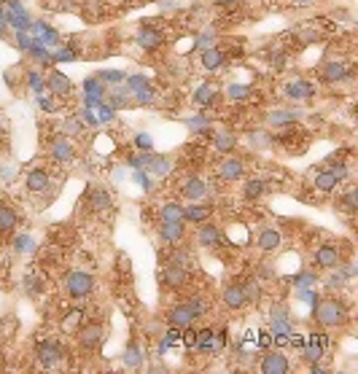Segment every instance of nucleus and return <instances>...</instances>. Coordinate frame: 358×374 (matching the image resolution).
<instances>
[{"label": "nucleus", "mask_w": 358, "mask_h": 374, "mask_svg": "<svg viewBox=\"0 0 358 374\" xmlns=\"http://www.w3.org/2000/svg\"><path fill=\"white\" fill-rule=\"evenodd\" d=\"M189 280H191V272H189L186 267H178V264H170V267H164V272H162V286H164L167 291H180V288H186Z\"/></svg>", "instance_id": "0eeeda50"}, {"label": "nucleus", "mask_w": 358, "mask_h": 374, "mask_svg": "<svg viewBox=\"0 0 358 374\" xmlns=\"http://www.w3.org/2000/svg\"><path fill=\"white\" fill-rule=\"evenodd\" d=\"M285 95L294 97V100H305V97H312V95H315V86L307 84V81H294V84L285 86Z\"/></svg>", "instance_id": "393cba45"}, {"label": "nucleus", "mask_w": 358, "mask_h": 374, "mask_svg": "<svg viewBox=\"0 0 358 374\" xmlns=\"http://www.w3.org/2000/svg\"><path fill=\"white\" fill-rule=\"evenodd\" d=\"M339 205L353 216L358 210V191L356 189H348V191H342V197H339Z\"/></svg>", "instance_id": "c756f323"}, {"label": "nucleus", "mask_w": 358, "mask_h": 374, "mask_svg": "<svg viewBox=\"0 0 358 374\" xmlns=\"http://www.w3.org/2000/svg\"><path fill=\"white\" fill-rule=\"evenodd\" d=\"M138 44L146 51H153L164 44V35H162L159 30H153V27H143V30L138 32Z\"/></svg>", "instance_id": "412c9836"}, {"label": "nucleus", "mask_w": 358, "mask_h": 374, "mask_svg": "<svg viewBox=\"0 0 358 374\" xmlns=\"http://www.w3.org/2000/svg\"><path fill=\"white\" fill-rule=\"evenodd\" d=\"M173 264H178V267H191V253H183V250H178L176 253V259H173Z\"/></svg>", "instance_id": "c9c22d12"}, {"label": "nucleus", "mask_w": 358, "mask_h": 374, "mask_svg": "<svg viewBox=\"0 0 358 374\" xmlns=\"http://www.w3.org/2000/svg\"><path fill=\"white\" fill-rule=\"evenodd\" d=\"M288 358L283 355V353H267L264 358H261V364H258V372L261 374H285L288 372Z\"/></svg>", "instance_id": "2eb2a0df"}, {"label": "nucleus", "mask_w": 358, "mask_h": 374, "mask_svg": "<svg viewBox=\"0 0 358 374\" xmlns=\"http://www.w3.org/2000/svg\"><path fill=\"white\" fill-rule=\"evenodd\" d=\"M350 75V65L345 62V59H332V62H326L323 68H321V78L326 81V84H337V81H345Z\"/></svg>", "instance_id": "4468645a"}, {"label": "nucleus", "mask_w": 358, "mask_h": 374, "mask_svg": "<svg viewBox=\"0 0 358 374\" xmlns=\"http://www.w3.org/2000/svg\"><path fill=\"white\" fill-rule=\"evenodd\" d=\"M315 315V324L321 328H342L348 324V301L339 299V297H329V299H321L312 310Z\"/></svg>", "instance_id": "f257e3e1"}, {"label": "nucleus", "mask_w": 358, "mask_h": 374, "mask_svg": "<svg viewBox=\"0 0 358 374\" xmlns=\"http://www.w3.org/2000/svg\"><path fill=\"white\" fill-rule=\"evenodd\" d=\"M210 216H213V207L205 205V202H189L183 207V221L186 224H205Z\"/></svg>", "instance_id": "dca6fc26"}, {"label": "nucleus", "mask_w": 358, "mask_h": 374, "mask_svg": "<svg viewBox=\"0 0 358 374\" xmlns=\"http://www.w3.org/2000/svg\"><path fill=\"white\" fill-rule=\"evenodd\" d=\"M224 304L229 307V310H243V307H248V297H245V286L243 283H229L227 288H224Z\"/></svg>", "instance_id": "ddd939ff"}, {"label": "nucleus", "mask_w": 358, "mask_h": 374, "mask_svg": "<svg viewBox=\"0 0 358 374\" xmlns=\"http://www.w3.org/2000/svg\"><path fill=\"white\" fill-rule=\"evenodd\" d=\"M105 337L102 324H81L76 328V342L81 350H97Z\"/></svg>", "instance_id": "39448f33"}, {"label": "nucleus", "mask_w": 358, "mask_h": 374, "mask_svg": "<svg viewBox=\"0 0 358 374\" xmlns=\"http://www.w3.org/2000/svg\"><path fill=\"white\" fill-rule=\"evenodd\" d=\"M81 324H84V312H81V310H70V312L62 318V328H65V331H76Z\"/></svg>", "instance_id": "7c9ffc66"}, {"label": "nucleus", "mask_w": 358, "mask_h": 374, "mask_svg": "<svg viewBox=\"0 0 358 374\" xmlns=\"http://www.w3.org/2000/svg\"><path fill=\"white\" fill-rule=\"evenodd\" d=\"M197 243L202 245V248H218V245H224V234H221V229L216 224H200L197 229Z\"/></svg>", "instance_id": "f8f14e48"}, {"label": "nucleus", "mask_w": 358, "mask_h": 374, "mask_svg": "<svg viewBox=\"0 0 358 374\" xmlns=\"http://www.w3.org/2000/svg\"><path fill=\"white\" fill-rule=\"evenodd\" d=\"M218 178L227 180V183L243 180V178H245V165H243V159H237V156H224V159L218 162Z\"/></svg>", "instance_id": "1a4fd4ad"}, {"label": "nucleus", "mask_w": 358, "mask_h": 374, "mask_svg": "<svg viewBox=\"0 0 358 374\" xmlns=\"http://www.w3.org/2000/svg\"><path fill=\"white\" fill-rule=\"evenodd\" d=\"M89 202H92V210H108L111 207V191L102 189V186H95V189H89Z\"/></svg>", "instance_id": "a878e982"}, {"label": "nucleus", "mask_w": 358, "mask_h": 374, "mask_svg": "<svg viewBox=\"0 0 358 374\" xmlns=\"http://www.w3.org/2000/svg\"><path fill=\"white\" fill-rule=\"evenodd\" d=\"M159 218H162V221H183V205L167 202V205L159 210ZM183 224H186V221H183Z\"/></svg>", "instance_id": "cd10ccee"}, {"label": "nucleus", "mask_w": 358, "mask_h": 374, "mask_svg": "<svg viewBox=\"0 0 358 374\" xmlns=\"http://www.w3.org/2000/svg\"><path fill=\"white\" fill-rule=\"evenodd\" d=\"M46 86H49L57 97H68V95L73 92V84H70V81H68L62 73H57V71H54V73H49V78H46Z\"/></svg>", "instance_id": "4be33fe9"}, {"label": "nucleus", "mask_w": 358, "mask_h": 374, "mask_svg": "<svg viewBox=\"0 0 358 374\" xmlns=\"http://www.w3.org/2000/svg\"><path fill=\"white\" fill-rule=\"evenodd\" d=\"M312 264L318 270H337L342 264V253H339V248H334V245H321V248H315V253H312Z\"/></svg>", "instance_id": "6e6552de"}, {"label": "nucleus", "mask_w": 358, "mask_h": 374, "mask_svg": "<svg viewBox=\"0 0 358 374\" xmlns=\"http://www.w3.org/2000/svg\"><path fill=\"white\" fill-rule=\"evenodd\" d=\"M65 291H68V297L70 299H86L92 291H95V277L89 272H70L65 277Z\"/></svg>", "instance_id": "20e7f679"}, {"label": "nucleus", "mask_w": 358, "mask_h": 374, "mask_svg": "<svg viewBox=\"0 0 358 374\" xmlns=\"http://www.w3.org/2000/svg\"><path fill=\"white\" fill-rule=\"evenodd\" d=\"M294 119H296V113H291V111H275V113L270 116V124L285 129V124H294Z\"/></svg>", "instance_id": "2f4dec72"}, {"label": "nucleus", "mask_w": 358, "mask_h": 374, "mask_svg": "<svg viewBox=\"0 0 358 374\" xmlns=\"http://www.w3.org/2000/svg\"><path fill=\"white\" fill-rule=\"evenodd\" d=\"M294 3H299V6H310V3H315V0H294Z\"/></svg>", "instance_id": "4c0bfd02"}, {"label": "nucleus", "mask_w": 358, "mask_h": 374, "mask_svg": "<svg viewBox=\"0 0 358 374\" xmlns=\"http://www.w3.org/2000/svg\"><path fill=\"white\" fill-rule=\"evenodd\" d=\"M302 350H305V361H310V364H318L321 355H323V345H318L315 339L310 345H302Z\"/></svg>", "instance_id": "473e14b6"}, {"label": "nucleus", "mask_w": 358, "mask_h": 374, "mask_svg": "<svg viewBox=\"0 0 358 374\" xmlns=\"http://www.w3.org/2000/svg\"><path fill=\"white\" fill-rule=\"evenodd\" d=\"M256 245H258V250H264V253H272V250H278L283 245L281 229H272V226L261 229V232H258V237H256Z\"/></svg>", "instance_id": "f3484780"}, {"label": "nucleus", "mask_w": 358, "mask_h": 374, "mask_svg": "<svg viewBox=\"0 0 358 374\" xmlns=\"http://www.w3.org/2000/svg\"><path fill=\"white\" fill-rule=\"evenodd\" d=\"M216 95H218L216 84H202V86L194 92V102H200V105H213V102H216Z\"/></svg>", "instance_id": "c85d7f7f"}, {"label": "nucleus", "mask_w": 358, "mask_h": 374, "mask_svg": "<svg viewBox=\"0 0 358 374\" xmlns=\"http://www.w3.org/2000/svg\"><path fill=\"white\" fill-rule=\"evenodd\" d=\"M11 326H17V318H11V315H8V318H3V334H6V337H8Z\"/></svg>", "instance_id": "e433bc0d"}, {"label": "nucleus", "mask_w": 358, "mask_h": 374, "mask_svg": "<svg viewBox=\"0 0 358 374\" xmlns=\"http://www.w3.org/2000/svg\"><path fill=\"white\" fill-rule=\"evenodd\" d=\"M234 146H237V138L232 135L229 129H218L216 132V151L229 153V151H234Z\"/></svg>", "instance_id": "bb28decb"}, {"label": "nucleus", "mask_w": 358, "mask_h": 374, "mask_svg": "<svg viewBox=\"0 0 358 374\" xmlns=\"http://www.w3.org/2000/svg\"><path fill=\"white\" fill-rule=\"evenodd\" d=\"M19 229V213L11 205L0 202V237H11Z\"/></svg>", "instance_id": "a211bd4d"}, {"label": "nucleus", "mask_w": 358, "mask_h": 374, "mask_svg": "<svg viewBox=\"0 0 358 374\" xmlns=\"http://www.w3.org/2000/svg\"><path fill=\"white\" fill-rule=\"evenodd\" d=\"M186 237V224L183 221H162L159 226V240L167 245H180Z\"/></svg>", "instance_id": "9b49d317"}, {"label": "nucleus", "mask_w": 358, "mask_h": 374, "mask_svg": "<svg viewBox=\"0 0 358 374\" xmlns=\"http://www.w3.org/2000/svg\"><path fill=\"white\" fill-rule=\"evenodd\" d=\"M312 183H315V189H318L321 194H332L334 189L339 186V180H337V175H334L332 167H326V170H315Z\"/></svg>", "instance_id": "aec40b11"}, {"label": "nucleus", "mask_w": 358, "mask_h": 374, "mask_svg": "<svg viewBox=\"0 0 358 374\" xmlns=\"http://www.w3.org/2000/svg\"><path fill=\"white\" fill-rule=\"evenodd\" d=\"M194 350H200V353H213V350H218V345H216V334H213V328H200V331H197V339H194Z\"/></svg>", "instance_id": "b1692460"}, {"label": "nucleus", "mask_w": 358, "mask_h": 374, "mask_svg": "<svg viewBox=\"0 0 358 374\" xmlns=\"http://www.w3.org/2000/svg\"><path fill=\"white\" fill-rule=\"evenodd\" d=\"M49 173L44 170V167H32V170H27L25 175V186L27 191H32V194H41V191H46L49 189Z\"/></svg>", "instance_id": "6ab92c4d"}, {"label": "nucleus", "mask_w": 358, "mask_h": 374, "mask_svg": "<svg viewBox=\"0 0 358 374\" xmlns=\"http://www.w3.org/2000/svg\"><path fill=\"white\" fill-rule=\"evenodd\" d=\"M194 339H197V328L186 326V328H183V345H186V348L194 350Z\"/></svg>", "instance_id": "f704fd0d"}, {"label": "nucleus", "mask_w": 358, "mask_h": 374, "mask_svg": "<svg viewBox=\"0 0 358 374\" xmlns=\"http://www.w3.org/2000/svg\"><path fill=\"white\" fill-rule=\"evenodd\" d=\"M51 156H54V159H70V156H73V149H70V143L59 140V143L51 146Z\"/></svg>", "instance_id": "72a5a7b5"}, {"label": "nucleus", "mask_w": 358, "mask_h": 374, "mask_svg": "<svg viewBox=\"0 0 358 374\" xmlns=\"http://www.w3.org/2000/svg\"><path fill=\"white\" fill-rule=\"evenodd\" d=\"M267 194V180L261 178H248L245 186H243V197L245 200H261Z\"/></svg>", "instance_id": "5701e85b"}, {"label": "nucleus", "mask_w": 358, "mask_h": 374, "mask_svg": "<svg viewBox=\"0 0 358 374\" xmlns=\"http://www.w3.org/2000/svg\"><path fill=\"white\" fill-rule=\"evenodd\" d=\"M200 312H202L200 299H186V301H180V304H176V307H170L167 324L173 326V328H178V331H183L186 326H191L200 318Z\"/></svg>", "instance_id": "f03ea898"}, {"label": "nucleus", "mask_w": 358, "mask_h": 374, "mask_svg": "<svg viewBox=\"0 0 358 374\" xmlns=\"http://www.w3.org/2000/svg\"><path fill=\"white\" fill-rule=\"evenodd\" d=\"M180 197L189 202H205V197L210 194V183L202 180V178H197V175H191V178H186L183 183H180Z\"/></svg>", "instance_id": "423d86ee"}, {"label": "nucleus", "mask_w": 358, "mask_h": 374, "mask_svg": "<svg viewBox=\"0 0 358 374\" xmlns=\"http://www.w3.org/2000/svg\"><path fill=\"white\" fill-rule=\"evenodd\" d=\"M35 358L44 369H57L65 364V345L59 339H44L35 350Z\"/></svg>", "instance_id": "7ed1b4c3"}, {"label": "nucleus", "mask_w": 358, "mask_h": 374, "mask_svg": "<svg viewBox=\"0 0 358 374\" xmlns=\"http://www.w3.org/2000/svg\"><path fill=\"white\" fill-rule=\"evenodd\" d=\"M200 62H202V68L207 73H216V71H221L229 62V54L224 49H218V46H210V49H205L200 54Z\"/></svg>", "instance_id": "9d476101"}]
</instances>
